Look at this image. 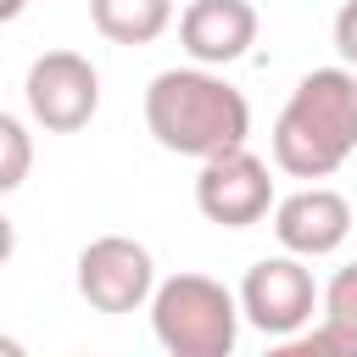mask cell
<instances>
[{
    "label": "cell",
    "instance_id": "obj_11",
    "mask_svg": "<svg viewBox=\"0 0 357 357\" xmlns=\"http://www.w3.org/2000/svg\"><path fill=\"white\" fill-rule=\"evenodd\" d=\"M284 346V357H357V329H346V324H335V318H324L318 329H296V335H284L279 340Z\"/></svg>",
    "mask_w": 357,
    "mask_h": 357
},
{
    "label": "cell",
    "instance_id": "obj_16",
    "mask_svg": "<svg viewBox=\"0 0 357 357\" xmlns=\"http://www.w3.org/2000/svg\"><path fill=\"white\" fill-rule=\"evenodd\" d=\"M22 6H28V0H0V22H11V17H22Z\"/></svg>",
    "mask_w": 357,
    "mask_h": 357
},
{
    "label": "cell",
    "instance_id": "obj_14",
    "mask_svg": "<svg viewBox=\"0 0 357 357\" xmlns=\"http://www.w3.org/2000/svg\"><path fill=\"white\" fill-rule=\"evenodd\" d=\"M335 50L357 67V0H346V6L335 11Z\"/></svg>",
    "mask_w": 357,
    "mask_h": 357
},
{
    "label": "cell",
    "instance_id": "obj_17",
    "mask_svg": "<svg viewBox=\"0 0 357 357\" xmlns=\"http://www.w3.org/2000/svg\"><path fill=\"white\" fill-rule=\"evenodd\" d=\"M0 351H6V357H17V351H22V346H17V340H6V335H0Z\"/></svg>",
    "mask_w": 357,
    "mask_h": 357
},
{
    "label": "cell",
    "instance_id": "obj_3",
    "mask_svg": "<svg viewBox=\"0 0 357 357\" xmlns=\"http://www.w3.org/2000/svg\"><path fill=\"white\" fill-rule=\"evenodd\" d=\"M151 329L173 357H229L240 340V296L206 273H173L151 290Z\"/></svg>",
    "mask_w": 357,
    "mask_h": 357
},
{
    "label": "cell",
    "instance_id": "obj_9",
    "mask_svg": "<svg viewBox=\"0 0 357 357\" xmlns=\"http://www.w3.org/2000/svg\"><path fill=\"white\" fill-rule=\"evenodd\" d=\"M178 39L190 61L229 67L257 45V6L251 0H190L178 17Z\"/></svg>",
    "mask_w": 357,
    "mask_h": 357
},
{
    "label": "cell",
    "instance_id": "obj_10",
    "mask_svg": "<svg viewBox=\"0 0 357 357\" xmlns=\"http://www.w3.org/2000/svg\"><path fill=\"white\" fill-rule=\"evenodd\" d=\"M89 22L112 45H151L173 22V0H89Z\"/></svg>",
    "mask_w": 357,
    "mask_h": 357
},
{
    "label": "cell",
    "instance_id": "obj_12",
    "mask_svg": "<svg viewBox=\"0 0 357 357\" xmlns=\"http://www.w3.org/2000/svg\"><path fill=\"white\" fill-rule=\"evenodd\" d=\"M28 167H33V139H28V128H22L11 112H0V195H11V190L28 178Z\"/></svg>",
    "mask_w": 357,
    "mask_h": 357
},
{
    "label": "cell",
    "instance_id": "obj_1",
    "mask_svg": "<svg viewBox=\"0 0 357 357\" xmlns=\"http://www.w3.org/2000/svg\"><path fill=\"white\" fill-rule=\"evenodd\" d=\"M145 128H151V139L162 151L206 162L218 151L245 145L251 106H245V95L223 73H212L201 61L195 67H167L145 89Z\"/></svg>",
    "mask_w": 357,
    "mask_h": 357
},
{
    "label": "cell",
    "instance_id": "obj_2",
    "mask_svg": "<svg viewBox=\"0 0 357 357\" xmlns=\"http://www.w3.org/2000/svg\"><path fill=\"white\" fill-rule=\"evenodd\" d=\"M357 151V73L351 67H312L279 123H273V167L290 178H329Z\"/></svg>",
    "mask_w": 357,
    "mask_h": 357
},
{
    "label": "cell",
    "instance_id": "obj_15",
    "mask_svg": "<svg viewBox=\"0 0 357 357\" xmlns=\"http://www.w3.org/2000/svg\"><path fill=\"white\" fill-rule=\"evenodd\" d=\"M11 251H17V229H11V218L0 212V268L11 262Z\"/></svg>",
    "mask_w": 357,
    "mask_h": 357
},
{
    "label": "cell",
    "instance_id": "obj_4",
    "mask_svg": "<svg viewBox=\"0 0 357 357\" xmlns=\"http://www.w3.org/2000/svg\"><path fill=\"white\" fill-rule=\"evenodd\" d=\"M318 301H324V296H318V284H312V273L301 268L296 251L262 257V262H251L245 279H240V318L257 324L268 340H284V335L307 329Z\"/></svg>",
    "mask_w": 357,
    "mask_h": 357
},
{
    "label": "cell",
    "instance_id": "obj_13",
    "mask_svg": "<svg viewBox=\"0 0 357 357\" xmlns=\"http://www.w3.org/2000/svg\"><path fill=\"white\" fill-rule=\"evenodd\" d=\"M324 318H335V324L357 329V262H351V268H340V273L324 284Z\"/></svg>",
    "mask_w": 357,
    "mask_h": 357
},
{
    "label": "cell",
    "instance_id": "obj_8",
    "mask_svg": "<svg viewBox=\"0 0 357 357\" xmlns=\"http://www.w3.org/2000/svg\"><path fill=\"white\" fill-rule=\"evenodd\" d=\"M273 234L284 251L296 257H329L346 245L351 234V201L340 190H324V184H307L284 201H273Z\"/></svg>",
    "mask_w": 357,
    "mask_h": 357
},
{
    "label": "cell",
    "instance_id": "obj_6",
    "mask_svg": "<svg viewBox=\"0 0 357 357\" xmlns=\"http://www.w3.org/2000/svg\"><path fill=\"white\" fill-rule=\"evenodd\" d=\"M195 206H201L206 223H223V229H251V223H262L268 206H273L268 162L251 156L245 145L206 156L201 173H195Z\"/></svg>",
    "mask_w": 357,
    "mask_h": 357
},
{
    "label": "cell",
    "instance_id": "obj_5",
    "mask_svg": "<svg viewBox=\"0 0 357 357\" xmlns=\"http://www.w3.org/2000/svg\"><path fill=\"white\" fill-rule=\"evenodd\" d=\"M22 95H28V112H33L39 128L78 134L95 117V106H100V73L78 50H45V56L28 61Z\"/></svg>",
    "mask_w": 357,
    "mask_h": 357
},
{
    "label": "cell",
    "instance_id": "obj_7",
    "mask_svg": "<svg viewBox=\"0 0 357 357\" xmlns=\"http://www.w3.org/2000/svg\"><path fill=\"white\" fill-rule=\"evenodd\" d=\"M156 290V262L128 234H100L78 251V296L95 312H139Z\"/></svg>",
    "mask_w": 357,
    "mask_h": 357
}]
</instances>
